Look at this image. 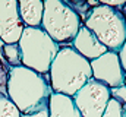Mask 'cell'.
<instances>
[{
    "label": "cell",
    "instance_id": "cell-1",
    "mask_svg": "<svg viewBox=\"0 0 126 117\" xmlns=\"http://www.w3.org/2000/svg\"><path fill=\"white\" fill-rule=\"evenodd\" d=\"M51 94L53 89L46 75L25 66L9 67L7 97L18 107L21 116L47 110Z\"/></svg>",
    "mask_w": 126,
    "mask_h": 117
},
{
    "label": "cell",
    "instance_id": "cell-2",
    "mask_svg": "<svg viewBox=\"0 0 126 117\" xmlns=\"http://www.w3.org/2000/svg\"><path fill=\"white\" fill-rule=\"evenodd\" d=\"M48 75L53 92L69 97H73L90 79H93L90 60L82 57L73 47H62L59 50L50 66Z\"/></svg>",
    "mask_w": 126,
    "mask_h": 117
},
{
    "label": "cell",
    "instance_id": "cell-3",
    "mask_svg": "<svg viewBox=\"0 0 126 117\" xmlns=\"http://www.w3.org/2000/svg\"><path fill=\"white\" fill-rule=\"evenodd\" d=\"M22 56V66L46 75L56 54L59 53V44L54 43L43 28L25 27L18 41Z\"/></svg>",
    "mask_w": 126,
    "mask_h": 117
},
{
    "label": "cell",
    "instance_id": "cell-4",
    "mask_svg": "<svg viewBox=\"0 0 126 117\" xmlns=\"http://www.w3.org/2000/svg\"><path fill=\"white\" fill-rule=\"evenodd\" d=\"M85 27L94 32L109 51L119 53L126 40L125 16L117 9L106 4L91 9L88 18L85 19Z\"/></svg>",
    "mask_w": 126,
    "mask_h": 117
},
{
    "label": "cell",
    "instance_id": "cell-5",
    "mask_svg": "<svg viewBox=\"0 0 126 117\" xmlns=\"http://www.w3.org/2000/svg\"><path fill=\"white\" fill-rule=\"evenodd\" d=\"M82 27L81 16L62 0H44L41 28L54 43L73 41Z\"/></svg>",
    "mask_w": 126,
    "mask_h": 117
},
{
    "label": "cell",
    "instance_id": "cell-6",
    "mask_svg": "<svg viewBox=\"0 0 126 117\" xmlns=\"http://www.w3.org/2000/svg\"><path fill=\"white\" fill-rule=\"evenodd\" d=\"M72 98L82 117H103L109 101L111 100V94L107 85L90 79Z\"/></svg>",
    "mask_w": 126,
    "mask_h": 117
},
{
    "label": "cell",
    "instance_id": "cell-7",
    "mask_svg": "<svg viewBox=\"0 0 126 117\" xmlns=\"http://www.w3.org/2000/svg\"><path fill=\"white\" fill-rule=\"evenodd\" d=\"M24 28L25 27L19 15L18 0H0V61L4 66L7 64L1 53L3 44L18 43Z\"/></svg>",
    "mask_w": 126,
    "mask_h": 117
},
{
    "label": "cell",
    "instance_id": "cell-8",
    "mask_svg": "<svg viewBox=\"0 0 126 117\" xmlns=\"http://www.w3.org/2000/svg\"><path fill=\"white\" fill-rule=\"evenodd\" d=\"M93 79L100 81L109 88H117L125 85V70L120 64L119 54L114 51H107L103 56L90 60Z\"/></svg>",
    "mask_w": 126,
    "mask_h": 117
},
{
    "label": "cell",
    "instance_id": "cell-9",
    "mask_svg": "<svg viewBox=\"0 0 126 117\" xmlns=\"http://www.w3.org/2000/svg\"><path fill=\"white\" fill-rule=\"evenodd\" d=\"M72 44H73V48L87 60H94L109 51L107 47L103 45L101 41L94 35V32L90 31L85 25H82L79 28Z\"/></svg>",
    "mask_w": 126,
    "mask_h": 117
},
{
    "label": "cell",
    "instance_id": "cell-10",
    "mask_svg": "<svg viewBox=\"0 0 126 117\" xmlns=\"http://www.w3.org/2000/svg\"><path fill=\"white\" fill-rule=\"evenodd\" d=\"M48 117H82L72 97L53 92L48 101Z\"/></svg>",
    "mask_w": 126,
    "mask_h": 117
},
{
    "label": "cell",
    "instance_id": "cell-11",
    "mask_svg": "<svg viewBox=\"0 0 126 117\" xmlns=\"http://www.w3.org/2000/svg\"><path fill=\"white\" fill-rule=\"evenodd\" d=\"M18 7L24 27L41 28L44 0H18Z\"/></svg>",
    "mask_w": 126,
    "mask_h": 117
},
{
    "label": "cell",
    "instance_id": "cell-12",
    "mask_svg": "<svg viewBox=\"0 0 126 117\" xmlns=\"http://www.w3.org/2000/svg\"><path fill=\"white\" fill-rule=\"evenodd\" d=\"M1 53H3V58H4L7 67L22 66V56H21V48H19V44L18 43L3 44Z\"/></svg>",
    "mask_w": 126,
    "mask_h": 117
},
{
    "label": "cell",
    "instance_id": "cell-13",
    "mask_svg": "<svg viewBox=\"0 0 126 117\" xmlns=\"http://www.w3.org/2000/svg\"><path fill=\"white\" fill-rule=\"evenodd\" d=\"M0 117H22L18 107L10 101V98L1 94H0Z\"/></svg>",
    "mask_w": 126,
    "mask_h": 117
},
{
    "label": "cell",
    "instance_id": "cell-14",
    "mask_svg": "<svg viewBox=\"0 0 126 117\" xmlns=\"http://www.w3.org/2000/svg\"><path fill=\"white\" fill-rule=\"evenodd\" d=\"M123 105L116 100V98H111L107 104V108L104 111L103 117H123Z\"/></svg>",
    "mask_w": 126,
    "mask_h": 117
},
{
    "label": "cell",
    "instance_id": "cell-15",
    "mask_svg": "<svg viewBox=\"0 0 126 117\" xmlns=\"http://www.w3.org/2000/svg\"><path fill=\"white\" fill-rule=\"evenodd\" d=\"M62 1H64L66 4H69L81 16V19H82V16L87 19L88 18V13L87 12H91V10H88V3L85 0H62Z\"/></svg>",
    "mask_w": 126,
    "mask_h": 117
},
{
    "label": "cell",
    "instance_id": "cell-16",
    "mask_svg": "<svg viewBox=\"0 0 126 117\" xmlns=\"http://www.w3.org/2000/svg\"><path fill=\"white\" fill-rule=\"evenodd\" d=\"M7 79H9V67L0 61V94L7 95Z\"/></svg>",
    "mask_w": 126,
    "mask_h": 117
},
{
    "label": "cell",
    "instance_id": "cell-17",
    "mask_svg": "<svg viewBox=\"0 0 126 117\" xmlns=\"http://www.w3.org/2000/svg\"><path fill=\"white\" fill-rule=\"evenodd\" d=\"M110 94H111V98H116L122 105H123V110L126 108V85L117 88H110Z\"/></svg>",
    "mask_w": 126,
    "mask_h": 117
},
{
    "label": "cell",
    "instance_id": "cell-18",
    "mask_svg": "<svg viewBox=\"0 0 126 117\" xmlns=\"http://www.w3.org/2000/svg\"><path fill=\"white\" fill-rule=\"evenodd\" d=\"M100 4H106V6H110V7H123L126 4V0H97Z\"/></svg>",
    "mask_w": 126,
    "mask_h": 117
},
{
    "label": "cell",
    "instance_id": "cell-19",
    "mask_svg": "<svg viewBox=\"0 0 126 117\" xmlns=\"http://www.w3.org/2000/svg\"><path fill=\"white\" fill-rule=\"evenodd\" d=\"M117 54H119V58H120V64H122V67H123V70H125V73H126V40Z\"/></svg>",
    "mask_w": 126,
    "mask_h": 117
},
{
    "label": "cell",
    "instance_id": "cell-20",
    "mask_svg": "<svg viewBox=\"0 0 126 117\" xmlns=\"http://www.w3.org/2000/svg\"><path fill=\"white\" fill-rule=\"evenodd\" d=\"M123 117H126V108H125V111H123Z\"/></svg>",
    "mask_w": 126,
    "mask_h": 117
},
{
    "label": "cell",
    "instance_id": "cell-21",
    "mask_svg": "<svg viewBox=\"0 0 126 117\" xmlns=\"http://www.w3.org/2000/svg\"><path fill=\"white\" fill-rule=\"evenodd\" d=\"M125 21H126V10H125Z\"/></svg>",
    "mask_w": 126,
    "mask_h": 117
}]
</instances>
